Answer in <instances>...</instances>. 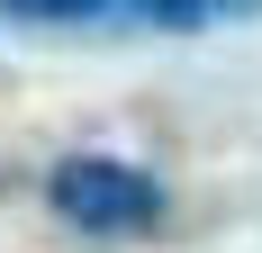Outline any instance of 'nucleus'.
Segmentation results:
<instances>
[{
	"instance_id": "f257e3e1",
	"label": "nucleus",
	"mask_w": 262,
	"mask_h": 253,
	"mask_svg": "<svg viewBox=\"0 0 262 253\" xmlns=\"http://www.w3.org/2000/svg\"><path fill=\"white\" fill-rule=\"evenodd\" d=\"M46 199L81 235H145L163 217V181L136 172V163H108V154H73V163H54Z\"/></svg>"
},
{
	"instance_id": "f03ea898",
	"label": "nucleus",
	"mask_w": 262,
	"mask_h": 253,
	"mask_svg": "<svg viewBox=\"0 0 262 253\" xmlns=\"http://www.w3.org/2000/svg\"><path fill=\"white\" fill-rule=\"evenodd\" d=\"M154 27H217V18H262V0H136Z\"/></svg>"
},
{
	"instance_id": "7ed1b4c3",
	"label": "nucleus",
	"mask_w": 262,
	"mask_h": 253,
	"mask_svg": "<svg viewBox=\"0 0 262 253\" xmlns=\"http://www.w3.org/2000/svg\"><path fill=\"white\" fill-rule=\"evenodd\" d=\"M100 9H118V0H0V18H27V27H81Z\"/></svg>"
}]
</instances>
